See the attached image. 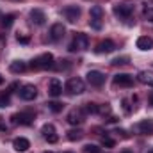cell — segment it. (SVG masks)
<instances>
[{
	"mask_svg": "<svg viewBox=\"0 0 153 153\" xmlns=\"http://www.w3.org/2000/svg\"><path fill=\"white\" fill-rule=\"evenodd\" d=\"M148 153H153V148H152V150H150V152H148Z\"/></svg>",
	"mask_w": 153,
	"mask_h": 153,
	"instance_id": "60d3db41",
	"label": "cell"
},
{
	"mask_svg": "<svg viewBox=\"0 0 153 153\" xmlns=\"http://www.w3.org/2000/svg\"><path fill=\"white\" fill-rule=\"evenodd\" d=\"M121 153H134V152H130V150H123Z\"/></svg>",
	"mask_w": 153,
	"mask_h": 153,
	"instance_id": "ab89813d",
	"label": "cell"
},
{
	"mask_svg": "<svg viewBox=\"0 0 153 153\" xmlns=\"http://www.w3.org/2000/svg\"><path fill=\"white\" fill-rule=\"evenodd\" d=\"M114 50H116V43L112 39H103V41H100V43L96 45V48H94L96 53H111V52H114Z\"/></svg>",
	"mask_w": 153,
	"mask_h": 153,
	"instance_id": "7c38bea8",
	"label": "cell"
},
{
	"mask_svg": "<svg viewBox=\"0 0 153 153\" xmlns=\"http://www.w3.org/2000/svg\"><path fill=\"white\" fill-rule=\"evenodd\" d=\"M87 82H89L91 85H94V87H100V85L105 84V73H102V71H98V70H91V71L87 73Z\"/></svg>",
	"mask_w": 153,
	"mask_h": 153,
	"instance_id": "9c48e42d",
	"label": "cell"
},
{
	"mask_svg": "<svg viewBox=\"0 0 153 153\" xmlns=\"http://www.w3.org/2000/svg\"><path fill=\"white\" fill-rule=\"evenodd\" d=\"M46 105H48V109H50L52 112H55V114H57V112H61V111H62V107H64V105H62V103H59V102H48Z\"/></svg>",
	"mask_w": 153,
	"mask_h": 153,
	"instance_id": "d4e9b609",
	"label": "cell"
},
{
	"mask_svg": "<svg viewBox=\"0 0 153 153\" xmlns=\"http://www.w3.org/2000/svg\"><path fill=\"white\" fill-rule=\"evenodd\" d=\"M137 48H139V50H143V52L152 50V48H153V39L150 38V36H141V38L137 39Z\"/></svg>",
	"mask_w": 153,
	"mask_h": 153,
	"instance_id": "ac0fdd59",
	"label": "cell"
},
{
	"mask_svg": "<svg viewBox=\"0 0 153 153\" xmlns=\"http://www.w3.org/2000/svg\"><path fill=\"white\" fill-rule=\"evenodd\" d=\"M137 80H139L141 84H144V85H153V71H150V70H143V71H139Z\"/></svg>",
	"mask_w": 153,
	"mask_h": 153,
	"instance_id": "ffe728a7",
	"label": "cell"
},
{
	"mask_svg": "<svg viewBox=\"0 0 153 153\" xmlns=\"http://www.w3.org/2000/svg\"><path fill=\"white\" fill-rule=\"evenodd\" d=\"M91 18H98V20L103 18V9H102V5H93V7H91Z\"/></svg>",
	"mask_w": 153,
	"mask_h": 153,
	"instance_id": "603a6c76",
	"label": "cell"
},
{
	"mask_svg": "<svg viewBox=\"0 0 153 153\" xmlns=\"http://www.w3.org/2000/svg\"><path fill=\"white\" fill-rule=\"evenodd\" d=\"M134 4H130V2H121V4H116L114 7H112V13H114L116 18H119V20H123V22H128V20H132V14H134Z\"/></svg>",
	"mask_w": 153,
	"mask_h": 153,
	"instance_id": "6da1fadb",
	"label": "cell"
},
{
	"mask_svg": "<svg viewBox=\"0 0 153 153\" xmlns=\"http://www.w3.org/2000/svg\"><path fill=\"white\" fill-rule=\"evenodd\" d=\"M34 119H36V112L34 111H23L20 114L11 116V123L13 125H25V126H29V125L34 123Z\"/></svg>",
	"mask_w": 153,
	"mask_h": 153,
	"instance_id": "3957f363",
	"label": "cell"
},
{
	"mask_svg": "<svg viewBox=\"0 0 153 153\" xmlns=\"http://www.w3.org/2000/svg\"><path fill=\"white\" fill-rule=\"evenodd\" d=\"M61 62H62V64H59V66H57L59 70H68V68H70V64H68L70 61H61Z\"/></svg>",
	"mask_w": 153,
	"mask_h": 153,
	"instance_id": "e575fe53",
	"label": "cell"
},
{
	"mask_svg": "<svg viewBox=\"0 0 153 153\" xmlns=\"http://www.w3.org/2000/svg\"><path fill=\"white\" fill-rule=\"evenodd\" d=\"M43 153H53V152H43Z\"/></svg>",
	"mask_w": 153,
	"mask_h": 153,
	"instance_id": "b9f144b4",
	"label": "cell"
},
{
	"mask_svg": "<svg viewBox=\"0 0 153 153\" xmlns=\"http://www.w3.org/2000/svg\"><path fill=\"white\" fill-rule=\"evenodd\" d=\"M121 105H123V111H125L126 114H130V112H132V105H130V100H126V98H125V100L121 102Z\"/></svg>",
	"mask_w": 153,
	"mask_h": 153,
	"instance_id": "d6a6232c",
	"label": "cell"
},
{
	"mask_svg": "<svg viewBox=\"0 0 153 153\" xmlns=\"http://www.w3.org/2000/svg\"><path fill=\"white\" fill-rule=\"evenodd\" d=\"M14 20H16V14H13V13H11V14L2 16V18H0V23H2V27H4V29H9V27L14 23Z\"/></svg>",
	"mask_w": 153,
	"mask_h": 153,
	"instance_id": "7402d4cb",
	"label": "cell"
},
{
	"mask_svg": "<svg viewBox=\"0 0 153 153\" xmlns=\"http://www.w3.org/2000/svg\"><path fill=\"white\" fill-rule=\"evenodd\" d=\"M9 103H11L9 93H4V94H0V109H5V107H9Z\"/></svg>",
	"mask_w": 153,
	"mask_h": 153,
	"instance_id": "4316f807",
	"label": "cell"
},
{
	"mask_svg": "<svg viewBox=\"0 0 153 153\" xmlns=\"http://www.w3.org/2000/svg\"><path fill=\"white\" fill-rule=\"evenodd\" d=\"M41 135H43V139H45V141H48L50 144H53V143H57V141H59V135H57L55 126H53L52 123L43 125V128H41Z\"/></svg>",
	"mask_w": 153,
	"mask_h": 153,
	"instance_id": "8992f818",
	"label": "cell"
},
{
	"mask_svg": "<svg viewBox=\"0 0 153 153\" xmlns=\"http://www.w3.org/2000/svg\"><path fill=\"white\" fill-rule=\"evenodd\" d=\"M64 34H66V27H64L62 23H53V25H52V29H50V39H52V41L62 39Z\"/></svg>",
	"mask_w": 153,
	"mask_h": 153,
	"instance_id": "5bb4252c",
	"label": "cell"
},
{
	"mask_svg": "<svg viewBox=\"0 0 153 153\" xmlns=\"http://www.w3.org/2000/svg\"><path fill=\"white\" fill-rule=\"evenodd\" d=\"M30 22L34 23V25H45V22H46V14H45V11H41V9H32L30 11Z\"/></svg>",
	"mask_w": 153,
	"mask_h": 153,
	"instance_id": "2e32d148",
	"label": "cell"
},
{
	"mask_svg": "<svg viewBox=\"0 0 153 153\" xmlns=\"http://www.w3.org/2000/svg\"><path fill=\"white\" fill-rule=\"evenodd\" d=\"M89 25H91V29H94V30H102V20H98V18H91V20H89Z\"/></svg>",
	"mask_w": 153,
	"mask_h": 153,
	"instance_id": "f546056e",
	"label": "cell"
},
{
	"mask_svg": "<svg viewBox=\"0 0 153 153\" xmlns=\"http://www.w3.org/2000/svg\"><path fill=\"white\" fill-rule=\"evenodd\" d=\"M16 39H18V43H22V45H29V43H30V38H29V36H23V34H20V32H18Z\"/></svg>",
	"mask_w": 153,
	"mask_h": 153,
	"instance_id": "836d02e7",
	"label": "cell"
},
{
	"mask_svg": "<svg viewBox=\"0 0 153 153\" xmlns=\"http://www.w3.org/2000/svg\"><path fill=\"white\" fill-rule=\"evenodd\" d=\"M128 57H116L114 61H112V64L114 66H125V64H128Z\"/></svg>",
	"mask_w": 153,
	"mask_h": 153,
	"instance_id": "1f68e13d",
	"label": "cell"
},
{
	"mask_svg": "<svg viewBox=\"0 0 153 153\" xmlns=\"http://www.w3.org/2000/svg\"><path fill=\"white\" fill-rule=\"evenodd\" d=\"M82 130H70L68 132V139L70 141H78V139H82Z\"/></svg>",
	"mask_w": 153,
	"mask_h": 153,
	"instance_id": "484cf974",
	"label": "cell"
},
{
	"mask_svg": "<svg viewBox=\"0 0 153 153\" xmlns=\"http://www.w3.org/2000/svg\"><path fill=\"white\" fill-rule=\"evenodd\" d=\"M148 102H150V105L153 107V91L150 93V96H148Z\"/></svg>",
	"mask_w": 153,
	"mask_h": 153,
	"instance_id": "74e56055",
	"label": "cell"
},
{
	"mask_svg": "<svg viewBox=\"0 0 153 153\" xmlns=\"http://www.w3.org/2000/svg\"><path fill=\"white\" fill-rule=\"evenodd\" d=\"M0 18H2V13H0Z\"/></svg>",
	"mask_w": 153,
	"mask_h": 153,
	"instance_id": "ee69618b",
	"label": "cell"
},
{
	"mask_svg": "<svg viewBox=\"0 0 153 153\" xmlns=\"http://www.w3.org/2000/svg\"><path fill=\"white\" fill-rule=\"evenodd\" d=\"M114 85H119V87H132L134 85V76L128 75V73H117L112 78Z\"/></svg>",
	"mask_w": 153,
	"mask_h": 153,
	"instance_id": "30bf717a",
	"label": "cell"
},
{
	"mask_svg": "<svg viewBox=\"0 0 153 153\" xmlns=\"http://www.w3.org/2000/svg\"><path fill=\"white\" fill-rule=\"evenodd\" d=\"M135 130L143 135H153V119H143L135 125Z\"/></svg>",
	"mask_w": 153,
	"mask_h": 153,
	"instance_id": "4fadbf2b",
	"label": "cell"
},
{
	"mask_svg": "<svg viewBox=\"0 0 153 153\" xmlns=\"http://www.w3.org/2000/svg\"><path fill=\"white\" fill-rule=\"evenodd\" d=\"M143 16L146 22L153 23V0H146L143 4Z\"/></svg>",
	"mask_w": 153,
	"mask_h": 153,
	"instance_id": "d6986e66",
	"label": "cell"
},
{
	"mask_svg": "<svg viewBox=\"0 0 153 153\" xmlns=\"http://www.w3.org/2000/svg\"><path fill=\"white\" fill-rule=\"evenodd\" d=\"M114 134H119V137H128V135H126V132H125V130H121V128H116Z\"/></svg>",
	"mask_w": 153,
	"mask_h": 153,
	"instance_id": "d590c367",
	"label": "cell"
},
{
	"mask_svg": "<svg viewBox=\"0 0 153 153\" xmlns=\"http://www.w3.org/2000/svg\"><path fill=\"white\" fill-rule=\"evenodd\" d=\"M84 152L85 153H102V150H100L96 144H85V146H84Z\"/></svg>",
	"mask_w": 153,
	"mask_h": 153,
	"instance_id": "4dcf8cb0",
	"label": "cell"
},
{
	"mask_svg": "<svg viewBox=\"0 0 153 153\" xmlns=\"http://www.w3.org/2000/svg\"><path fill=\"white\" fill-rule=\"evenodd\" d=\"M87 48H89V38H87L85 34H82V32L75 34L73 41H71L70 46H68L70 52H84V50H87Z\"/></svg>",
	"mask_w": 153,
	"mask_h": 153,
	"instance_id": "7a4b0ae2",
	"label": "cell"
},
{
	"mask_svg": "<svg viewBox=\"0 0 153 153\" xmlns=\"http://www.w3.org/2000/svg\"><path fill=\"white\" fill-rule=\"evenodd\" d=\"M9 70H11V73H16V75H20V73H23V71L27 70V64H25L23 61H14V62H11Z\"/></svg>",
	"mask_w": 153,
	"mask_h": 153,
	"instance_id": "44dd1931",
	"label": "cell"
},
{
	"mask_svg": "<svg viewBox=\"0 0 153 153\" xmlns=\"http://www.w3.org/2000/svg\"><path fill=\"white\" fill-rule=\"evenodd\" d=\"M2 84H4V76L0 75V85H2Z\"/></svg>",
	"mask_w": 153,
	"mask_h": 153,
	"instance_id": "f35d334b",
	"label": "cell"
},
{
	"mask_svg": "<svg viewBox=\"0 0 153 153\" xmlns=\"http://www.w3.org/2000/svg\"><path fill=\"white\" fill-rule=\"evenodd\" d=\"M64 153H73V152H64Z\"/></svg>",
	"mask_w": 153,
	"mask_h": 153,
	"instance_id": "7bdbcfd3",
	"label": "cell"
},
{
	"mask_svg": "<svg viewBox=\"0 0 153 153\" xmlns=\"http://www.w3.org/2000/svg\"><path fill=\"white\" fill-rule=\"evenodd\" d=\"M18 87H20V84H13V85L9 87V93H13V91H14V89H18Z\"/></svg>",
	"mask_w": 153,
	"mask_h": 153,
	"instance_id": "8d00e7d4",
	"label": "cell"
},
{
	"mask_svg": "<svg viewBox=\"0 0 153 153\" xmlns=\"http://www.w3.org/2000/svg\"><path fill=\"white\" fill-rule=\"evenodd\" d=\"M62 14H64V18L70 23H75L76 20L80 18V7L78 5H68V7L62 9Z\"/></svg>",
	"mask_w": 153,
	"mask_h": 153,
	"instance_id": "8fae6325",
	"label": "cell"
},
{
	"mask_svg": "<svg viewBox=\"0 0 153 153\" xmlns=\"http://www.w3.org/2000/svg\"><path fill=\"white\" fill-rule=\"evenodd\" d=\"M102 144H103V146H107V148H114L116 141L112 139V137H109V135H103V137H102Z\"/></svg>",
	"mask_w": 153,
	"mask_h": 153,
	"instance_id": "83f0119b",
	"label": "cell"
},
{
	"mask_svg": "<svg viewBox=\"0 0 153 153\" xmlns=\"http://www.w3.org/2000/svg\"><path fill=\"white\" fill-rule=\"evenodd\" d=\"M98 114H102V116H109V114H111V105H109V103L98 105Z\"/></svg>",
	"mask_w": 153,
	"mask_h": 153,
	"instance_id": "f1b7e54d",
	"label": "cell"
},
{
	"mask_svg": "<svg viewBox=\"0 0 153 153\" xmlns=\"http://www.w3.org/2000/svg\"><path fill=\"white\" fill-rule=\"evenodd\" d=\"M48 94H50V96H53V98H57V96H61V94H62V84H61L57 78H52V80H50Z\"/></svg>",
	"mask_w": 153,
	"mask_h": 153,
	"instance_id": "e0dca14e",
	"label": "cell"
},
{
	"mask_svg": "<svg viewBox=\"0 0 153 153\" xmlns=\"http://www.w3.org/2000/svg\"><path fill=\"white\" fill-rule=\"evenodd\" d=\"M82 111H84V114H98V105L89 102V103H85V107Z\"/></svg>",
	"mask_w": 153,
	"mask_h": 153,
	"instance_id": "cb8c5ba5",
	"label": "cell"
},
{
	"mask_svg": "<svg viewBox=\"0 0 153 153\" xmlns=\"http://www.w3.org/2000/svg\"><path fill=\"white\" fill-rule=\"evenodd\" d=\"M84 117H85V114H84L82 109H71V111L68 112V116H66V121H68L70 125L76 126V125H82V123H84Z\"/></svg>",
	"mask_w": 153,
	"mask_h": 153,
	"instance_id": "ba28073f",
	"label": "cell"
},
{
	"mask_svg": "<svg viewBox=\"0 0 153 153\" xmlns=\"http://www.w3.org/2000/svg\"><path fill=\"white\" fill-rule=\"evenodd\" d=\"M66 91H68L70 94H82V93L85 91L84 80H82V78H78V76L70 78V80H68V84H66Z\"/></svg>",
	"mask_w": 153,
	"mask_h": 153,
	"instance_id": "5b68a950",
	"label": "cell"
},
{
	"mask_svg": "<svg viewBox=\"0 0 153 153\" xmlns=\"http://www.w3.org/2000/svg\"><path fill=\"white\" fill-rule=\"evenodd\" d=\"M30 68H32V70H48V68H53V55H52V53H43V55H39L38 59L32 61Z\"/></svg>",
	"mask_w": 153,
	"mask_h": 153,
	"instance_id": "277c9868",
	"label": "cell"
},
{
	"mask_svg": "<svg viewBox=\"0 0 153 153\" xmlns=\"http://www.w3.org/2000/svg\"><path fill=\"white\" fill-rule=\"evenodd\" d=\"M13 148H14L18 153H25L29 148H30V141L25 139V137H16V139L13 141Z\"/></svg>",
	"mask_w": 153,
	"mask_h": 153,
	"instance_id": "9a60e30c",
	"label": "cell"
},
{
	"mask_svg": "<svg viewBox=\"0 0 153 153\" xmlns=\"http://www.w3.org/2000/svg\"><path fill=\"white\" fill-rule=\"evenodd\" d=\"M18 93H20V98L25 100V102H32V100L38 96V89H36V85H32V84H25V85H22Z\"/></svg>",
	"mask_w": 153,
	"mask_h": 153,
	"instance_id": "52a82bcc",
	"label": "cell"
}]
</instances>
